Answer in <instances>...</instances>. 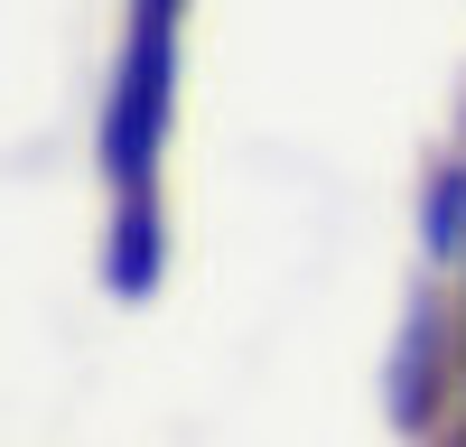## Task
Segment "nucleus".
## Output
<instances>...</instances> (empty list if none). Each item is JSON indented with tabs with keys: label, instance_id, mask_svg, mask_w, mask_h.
<instances>
[{
	"label": "nucleus",
	"instance_id": "nucleus-3",
	"mask_svg": "<svg viewBox=\"0 0 466 447\" xmlns=\"http://www.w3.org/2000/svg\"><path fill=\"white\" fill-rule=\"evenodd\" d=\"M420 233H430V261H457L466 271V159H448L430 177V224Z\"/></svg>",
	"mask_w": 466,
	"mask_h": 447
},
{
	"label": "nucleus",
	"instance_id": "nucleus-2",
	"mask_svg": "<svg viewBox=\"0 0 466 447\" xmlns=\"http://www.w3.org/2000/svg\"><path fill=\"white\" fill-rule=\"evenodd\" d=\"M439 392H448V308L420 298L410 326H401V345H392V420L401 429H430Z\"/></svg>",
	"mask_w": 466,
	"mask_h": 447
},
{
	"label": "nucleus",
	"instance_id": "nucleus-1",
	"mask_svg": "<svg viewBox=\"0 0 466 447\" xmlns=\"http://www.w3.org/2000/svg\"><path fill=\"white\" fill-rule=\"evenodd\" d=\"M168 271V224H159V186L112 196V233H103V280L112 298H149Z\"/></svg>",
	"mask_w": 466,
	"mask_h": 447
}]
</instances>
